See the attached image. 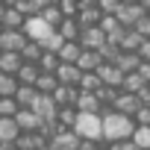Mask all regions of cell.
Listing matches in <instances>:
<instances>
[{"label": "cell", "instance_id": "cell-6", "mask_svg": "<svg viewBox=\"0 0 150 150\" xmlns=\"http://www.w3.org/2000/svg\"><path fill=\"white\" fill-rule=\"evenodd\" d=\"M15 121H18L21 132H33V129H41V127H44L41 115H38L33 106H21V109H18V115H15Z\"/></svg>", "mask_w": 150, "mask_h": 150}, {"label": "cell", "instance_id": "cell-55", "mask_svg": "<svg viewBox=\"0 0 150 150\" xmlns=\"http://www.w3.org/2000/svg\"><path fill=\"white\" fill-rule=\"evenodd\" d=\"M3 9H6V3H3V0H0V18H3Z\"/></svg>", "mask_w": 150, "mask_h": 150}, {"label": "cell", "instance_id": "cell-34", "mask_svg": "<svg viewBox=\"0 0 150 150\" xmlns=\"http://www.w3.org/2000/svg\"><path fill=\"white\" fill-rule=\"evenodd\" d=\"M41 53H44V47H41V41H27L24 44V50H21V56H24V62H38L41 59Z\"/></svg>", "mask_w": 150, "mask_h": 150}, {"label": "cell", "instance_id": "cell-49", "mask_svg": "<svg viewBox=\"0 0 150 150\" xmlns=\"http://www.w3.org/2000/svg\"><path fill=\"white\" fill-rule=\"evenodd\" d=\"M83 6H97V0H80V9Z\"/></svg>", "mask_w": 150, "mask_h": 150}, {"label": "cell", "instance_id": "cell-28", "mask_svg": "<svg viewBox=\"0 0 150 150\" xmlns=\"http://www.w3.org/2000/svg\"><path fill=\"white\" fill-rule=\"evenodd\" d=\"M94 94H97V100L103 103V109H112L115 100H118V94H121V88H115V86H100Z\"/></svg>", "mask_w": 150, "mask_h": 150}, {"label": "cell", "instance_id": "cell-13", "mask_svg": "<svg viewBox=\"0 0 150 150\" xmlns=\"http://www.w3.org/2000/svg\"><path fill=\"white\" fill-rule=\"evenodd\" d=\"M141 41H144V35H141L135 27H127V30L121 33V38H118V47H121V50H132V53H138Z\"/></svg>", "mask_w": 150, "mask_h": 150}, {"label": "cell", "instance_id": "cell-36", "mask_svg": "<svg viewBox=\"0 0 150 150\" xmlns=\"http://www.w3.org/2000/svg\"><path fill=\"white\" fill-rule=\"evenodd\" d=\"M65 41H68V38H65V35H62L59 30H53V33H50V35H47L44 41H41V47H44V50H53V53H59Z\"/></svg>", "mask_w": 150, "mask_h": 150}, {"label": "cell", "instance_id": "cell-26", "mask_svg": "<svg viewBox=\"0 0 150 150\" xmlns=\"http://www.w3.org/2000/svg\"><path fill=\"white\" fill-rule=\"evenodd\" d=\"M100 86H103V80H100V74H97V71H83V80L77 83L80 91H97Z\"/></svg>", "mask_w": 150, "mask_h": 150}, {"label": "cell", "instance_id": "cell-22", "mask_svg": "<svg viewBox=\"0 0 150 150\" xmlns=\"http://www.w3.org/2000/svg\"><path fill=\"white\" fill-rule=\"evenodd\" d=\"M115 62H118V68H121L124 74H129V71H138V65H141L144 59H141L138 53H132V50H121Z\"/></svg>", "mask_w": 150, "mask_h": 150}, {"label": "cell", "instance_id": "cell-15", "mask_svg": "<svg viewBox=\"0 0 150 150\" xmlns=\"http://www.w3.org/2000/svg\"><path fill=\"white\" fill-rule=\"evenodd\" d=\"M21 135V127L15 118H0V144H15V138Z\"/></svg>", "mask_w": 150, "mask_h": 150}, {"label": "cell", "instance_id": "cell-7", "mask_svg": "<svg viewBox=\"0 0 150 150\" xmlns=\"http://www.w3.org/2000/svg\"><path fill=\"white\" fill-rule=\"evenodd\" d=\"M77 41H80L86 50H100V44H106V41H109V35H106V33L100 30V24H97V27H86V30L80 33V38H77Z\"/></svg>", "mask_w": 150, "mask_h": 150}, {"label": "cell", "instance_id": "cell-9", "mask_svg": "<svg viewBox=\"0 0 150 150\" xmlns=\"http://www.w3.org/2000/svg\"><path fill=\"white\" fill-rule=\"evenodd\" d=\"M115 15H118V21H121L124 27H135V24L141 21V15H147V12H144L141 3H121Z\"/></svg>", "mask_w": 150, "mask_h": 150}, {"label": "cell", "instance_id": "cell-56", "mask_svg": "<svg viewBox=\"0 0 150 150\" xmlns=\"http://www.w3.org/2000/svg\"><path fill=\"white\" fill-rule=\"evenodd\" d=\"M0 33H3V24H0Z\"/></svg>", "mask_w": 150, "mask_h": 150}, {"label": "cell", "instance_id": "cell-18", "mask_svg": "<svg viewBox=\"0 0 150 150\" xmlns=\"http://www.w3.org/2000/svg\"><path fill=\"white\" fill-rule=\"evenodd\" d=\"M77 21H80L83 30H86V27H97V24L103 21V12H100V6H83V9L77 12Z\"/></svg>", "mask_w": 150, "mask_h": 150}, {"label": "cell", "instance_id": "cell-3", "mask_svg": "<svg viewBox=\"0 0 150 150\" xmlns=\"http://www.w3.org/2000/svg\"><path fill=\"white\" fill-rule=\"evenodd\" d=\"M77 144H80V132L68 127H59L47 138V150H77Z\"/></svg>", "mask_w": 150, "mask_h": 150}, {"label": "cell", "instance_id": "cell-10", "mask_svg": "<svg viewBox=\"0 0 150 150\" xmlns=\"http://www.w3.org/2000/svg\"><path fill=\"white\" fill-rule=\"evenodd\" d=\"M97 74H100L103 86H115V88H121V86H124V77H127V74L118 68V62H103V65L97 68Z\"/></svg>", "mask_w": 150, "mask_h": 150}, {"label": "cell", "instance_id": "cell-30", "mask_svg": "<svg viewBox=\"0 0 150 150\" xmlns=\"http://www.w3.org/2000/svg\"><path fill=\"white\" fill-rule=\"evenodd\" d=\"M80 53H83V44H80V41H65L62 50H59V59H62V62H77Z\"/></svg>", "mask_w": 150, "mask_h": 150}, {"label": "cell", "instance_id": "cell-24", "mask_svg": "<svg viewBox=\"0 0 150 150\" xmlns=\"http://www.w3.org/2000/svg\"><path fill=\"white\" fill-rule=\"evenodd\" d=\"M77 118H80L77 106H59L56 124H59V127H68V129H74V127H77Z\"/></svg>", "mask_w": 150, "mask_h": 150}, {"label": "cell", "instance_id": "cell-45", "mask_svg": "<svg viewBox=\"0 0 150 150\" xmlns=\"http://www.w3.org/2000/svg\"><path fill=\"white\" fill-rule=\"evenodd\" d=\"M115 150H141L135 141H132V135L129 138H121V141H115Z\"/></svg>", "mask_w": 150, "mask_h": 150}, {"label": "cell", "instance_id": "cell-19", "mask_svg": "<svg viewBox=\"0 0 150 150\" xmlns=\"http://www.w3.org/2000/svg\"><path fill=\"white\" fill-rule=\"evenodd\" d=\"M77 94H80L77 86H65V83H59V88L53 91V100H56L59 106H74V103H77Z\"/></svg>", "mask_w": 150, "mask_h": 150}, {"label": "cell", "instance_id": "cell-40", "mask_svg": "<svg viewBox=\"0 0 150 150\" xmlns=\"http://www.w3.org/2000/svg\"><path fill=\"white\" fill-rule=\"evenodd\" d=\"M132 121H135V124H150V103H141V106L135 109Z\"/></svg>", "mask_w": 150, "mask_h": 150}, {"label": "cell", "instance_id": "cell-4", "mask_svg": "<svg viewBox=\"0 0 150 150\" xmlns=\"http://www.w3.org/2000/svg\"><path fill=\"white\" fill-rule=\"evenodd\" d=\"M53 30H56V27H50L41 15H30L27 24H24V33H27V38H33V41H44Z\"/></svg>", "mask_w": 150, "mask_h": 150}, {"label": "cell", "instance_id": "cell-14", "mask_svg": "<svg viewBox=\"0 0 150 150\" xmlns=\"http://www.w3.org/2000/svg\"><path fill=\"white\" fill-rule=\"evenodd\" d=\"M141 106V100H138V94H132V91H124L121 88V94H118V100H115V106L112 109H118V112H124V115H135V109Z\"/></svg>", "mask_w": 150, "mask_h": 150}, {"label": "cell", "instance_id": "cell-17", "mask_svg": "<svg viewBox=\"0 0 150 150\" xmlns=\"http://www.w3.org/2000/svg\"><path fill=\"white\" fill-rule=\"evenodd\" d=\"M74 106H77V112H103V103L97 100L94 91H80Z\"/></svg>", "mask_w": 150, "mask_h": 150}, {"label": "cell", "instance_id": "cell-16", "mask_svg": "<svg viewBox=\"0 0 150 150\" xmlns=\"http://www.w3.org/2000/svg\"><path fill=\"white\" fill-rule=\"evenodd\" d=\"M24 65V56L15 50H0V71L3 74H18Z\"/></svg>", "mask_w": 150, "mask_h": 150}, {"label": "cell", "instance_id": "cell-29", "mask_svg": "<svg viewBox=\"0 0 150 150\" xmlns=\"http://www.w3.org/2000/svg\"><path fill=\"white\" fill-rule=\"evenodd\" d=\"M35 97H38V88L35 86H18V91H15V100L21 103V106H33L35 103Z\"/></svg>", "mask_w": 150, "mask_h": 150}, {"label": "cell", "instance_id": "cell-47", "mask_svg": "<svg viewBox=\"0 0 150 150\" xmlns=\"http://www.w3.org/2000/svg\"><path fill=\"white\" fill-rule=\"evenodd\" d=\"M138 74H141V77H144V80L150 83V59H144V62L138 65Z\"/></svg>", "mask_w": 150, "mask_h": 150}, {"label": "cell", "instance_id": "cell-50", "mask_svg": "<svg viewBox=\"0 0 150 150\" xmlns=\"http://www.w3.org/2000/svg\"><path fill=\"white\" fill-rule=\"evenodd\" d=\"M141 6H144V12L150 15V0H141Z\"/></svg>", "mask_w": 150, "mask_h": 150}, {"label": "cell", "instance_id": "cell-32", "mask_svg": "<svg viewBox=\"0 0 150 150\" xmlns=\"http://www.w3.org/2000/svg\"><path fill=\"white\" fill-rule=\"evenodd\" d=\"M132 141H135L141 150H150V124H135V129H132Z\"/></svg>", "mask_w": 150, "mask_h": 150}, {"label": "cell", "instance_id": "cell-38", "mask_svg": "<svg viewBox=\"0 0 150 150\" xmlns=\"http://www.w3.org/2000/svg\"><path fill=\"white\" fill-rule=\"evenodd\" d=\"M18 9L30 18V15H41V9H44V3L41 0H18Z\"/></svg>", "mask_w": 150, "mask_h": 150}, {"label": "cell", "instance_id": "cell-43", "mask_svg": "<svg viewBox=\"0 0 150 150\" xmlns=\"http://www.w3.org/2000/svg\"><path fill=\"white\" fill-rule=\"evenodd\" d=\"M100 147H103V141H94V138H83V135H80L77 150H100Z\"/></svg>", "mask_w": 150, "mask_h": 150}, {"label": "cell", "instance_id": "cell-35", "mask_svg": "<svg viewBox=\"0 0 150 150\" xmlns=\"http://www.w3.org/2000/svg\"><path fill=\"white\" fill-rule=\"evenodd\" d=\"M144 83H147V80L141 77L138 71H129L127 77H124V86H121V88H124V91H132V94H135V91H138V88H141Z\"/></svg>", "mask_w": 150, "mask_h": 150}, {"label": "cell", "instance_id": "cell-52", "mask_svg": "<svg viewBox=\"0 0 150 150\" xmlns=\"http://www.w3.org/2000/svg\"><path fill=\"white\" fill-rule=\"evenodd\" d=\"M3 3H6V6H18V0H3Z\"/></svg>", "mask_w": 150, "mask_h": 150}, {"label": "cell", "instance_id": "cell-23", "mask_svg": "<svg viewBox=\"0 0 150 150\" xmlns=\"http://www.w3.org/2000/svg\"><path fill=\"white\" fill-rule=\"evenodd\" d=\"M77 65H80L83 71H97V68L103 65V56H100L97 50H86V47H83V53H80Z\"/></svg>", "mask_w": 150, "mask_h": 150}, {"label": "cell", "instance_id": "cell-39", "mask_svg": "<svg viewBox=\"0 0 150 150\" xmlns=\"http://www.w3.org/2000/svg\"><path fill=\"white\" fill-rule=\"evenodd\" d=\"M97 53L103 56V62H115V59H118V53H121V47H118V44L109 38L106 44H100V50H97Z\"/></svg>", "mask_w": 150, "mask_h": 150}, {"label": "cell", "instance_id": "cell-37", "mask_svg": "<svg viewBox=\"0 0 150 150\" xmlns=\"http://www.w3.org/2000/svg\"><path fill=\"white\" fill-rule=\"evenodd\" d=\"M21 109V103L15 97H0V118H15Z\"/></svg>", "mask_w": 150, "mask_h": 150}, {"label": "cell", "instance_id": "cell-1", "mask_svg": "<svg viewBox=\"0 0 150 150\" xmlns=\"http://www.w3.org/2000/svg\"><path fill=\"white\" fill-rule=\"evenodd\" d=\"M132 129H135L132 115H124L118 109H103V141L106 144H115L121 138H129Z\"/></svg>", "mask_w": 150, "mask_h": 150}, {"label": "cell", "instance_id": "cell-31", "mask_svg": "<svg viewBox=\"0 0 150 150\" xmlns=\"http://www.w3.org/2000/svg\"><path fill=\"white\" fill-rule=\"evenodd\" d=\"M62 65V59H59V53H53V50H44L41 53V59H38V68L41 71H47V74H56V68Z\"/></svg>", "mask_w": 150, "mask_h": 150}, {"label": "cell", "instance_id": "cell-51", "mask_svg": "<svg viewBox=\"0 0 150 150\" xmlns=\"http://www.w3.org/2000/svg\"><path fill=\"white\" fill-rule=\"evenodd\" d=\"M41 3H44V6H53V3H59V0H41Z\"/></svg>", "mask_w": 150, "mask_h": 150}, {"label": "cell", "instance_id": "cell-11", "mask_svg": "<svg viewBox=\"0 0 150 150\" xmlns=\"http://www.w3.org/2000/svg\"><path fill=\"white\" fill-rule=\"evenodd\" d=\"M56 77H59V83H65V86H77V83L83 80V68H80L77 62H62V65L56 68Z\"/></svg>", "mask_w": 150, "mask_h": 150}, {"label": "cell", "instance_id": "cell-25", "mask_svg": "<svg viewBox=\"0 0 150 150\" xmlns=\"http://www.w3.org/2000/svg\"><path fill=\"white\" fill-rule=\"evenodd\" d=\"M35 88H38V94H53V91L59 88V77H56V74L41 71V77L35 80Z\"/></svg>", "mask_w": 150, "mask_h": 150}, {"label": "cell", "instance_id": "cell-8", "mask_svg": "<svg viewBox=\"0 0 150 150\" xmlns=\"http://www.w3.org/2000/svg\"><path fill=\"white\" fill-rule=\"evenodd\" d=\"M27 41H30V38H27L24 30H3V33H0V50H15V53H21Z\"/></svg>", "mask_w": 150, "mask_h": 150}, {"label": "cell", "instance_id": "cell-46", "mask_svg": "<svg viewBox=\"0 0 150 150\" xmlns=\"http://www.w3.org/2000/svg\"><path fill=\"white\" fill-rule=\"evenodd\" d=\"M135 94H138V100H141V103H150V83H144Z\"/></svg>", "mask_w": 150, "mask_h": 150}, {"label": "cell", "instance_id": "cell-12", "mask_svg": "<svg viewBox=\"0 0 150 150\" xmlns=\"http://www.w3.org/2000/svg\"><path fill=\"white\" fill-rule=\"evenodd\" d=\"M0 24H3V30H24L27 15H24L18 6H6V9H3V18H0Z\"/></svg>", "mask_w": 150, "mask_h": 150}, {"label": "cell", "instance_id": "cell-54", "mask_svg": "<svg viewBox=\"0 0 150 150\" xmlns=\"http://www.w3.org/2000/svg\"><path fill=\"white\" fill-rule=\"evenodd\" d=\"M100 150H115V144H103V147H100Z\"/></svg>", "mask_w": 150, "mask_h": 150}, {"label": "cell", "instance_id": "cell-33", "mask_svg": "<svg viewBox=\"0 0 150 150\" xmlns=\"http://www.w3.org/2000/svg\"><path fill=\"white\" fill-rule=\"evenodd\" d=\"M41 18H44V21H47L50 27H56V30H59V24H62L65 12L59 9V3H53V6H44V9H41Z\"/></svg>", "mask_w": 150, "mask_h": 150}, {"label": "cell", "instance_id": "cell-21", "mask_svg": "<svg viewBox=\"0 0 150 150\" xmlns=\"http://www.w3.org/2000/svg\"><path fill=\"white\" fill-rule=\"evenodd\" d=\"M15 77H18V83H24V86H35V80L41 77V68H38V62H24Z\"/></svg>", "mask_w": 150, "mask_h": 150}, {"label": "cell", "instance_id": "cell-44", "mask_svg": "<svg viewBox=\"0 0 150 150\" xmlns=\"http://www.w3.org/2000/svg\"><path fill=\"white\" fill-rule=\"evenodd\" d=\"M135 30H138L144 38H150V15H141V21L135 24Z\"/></svg>", "mask_w": 150, "mask_h": 150}, {"label": "cell", "instance_id": "cell-2", "mask_svg": "<svg viewBox=\"0 0 150 150\" xmlns=\"http://www.w3.org/2000/svg\"><path fill=\"white\" fill-rule=\"evenodd\" d=\"M77 129L83 138H94V141H103V112H80L77 118Z\"/></svg>", "mask_w": 150, "mask_h": 150}, {"label": "cell", "instance_id": "cell-48", "mask_svg": "<svg viewBox=\"0 0 150 150\" xmlns=\"http://www.w3.org/2000/svg\"><path fill=\"white\" fill-rule=\"evenodd\" d=\"M138 56H141V59H150V38H144V41H141V47H138Z\"/></svg>", "mask_w": 150, "mask_h": 150}, {"label": "cell", "instance_id": "cell-53", "mask_svg": "<svg viewBox=\"0 0 150 150\" xmlns=\"http://www.w3.org/2000/svg\"><path fill=\"white\" fill-rule=\"evenodd\" d=\"M0 150H15V144H9V147H6V144H0Z\"/></svg>", "mask_w": 150, "mask_h": 150}, {"label": "cell", "instance_id": "cell-42", "mask_svg": "<svg viewBox=\"0 0 150 150\" xmlns=\"http://www.w3.org/2000/svg\"><path fill=\"white\" fill-rule=\"evenodd\" d=\"M59 9L65 15H77L80 12V0H59Z\"/></svg>", "mask_w": 150, "mask_h": 150}, {"label": "cell", "instance_id": "cell-41", "mask_svg": "<svg viewBox=\"0 0 150 150\" xmlns=\"http://www.w3.org/2000/svg\"><path fill=\"white\" fill-rule=\"evenodd\" d=\"M121 3H124V0H97V6H100V12H103V15H115Z\"/></svg>", "mask_w": 150, "mask_h": 150}, {"label": "cell", "instance_id": "cell-5", "mask_svg": "<svg viewBox=\"0 0 150 150\" xmlns=\"http://www.w3.org/2000/svg\"><path fill=\"white\" fill-rule=\"evenodd\" d=\"M33 109L41 115V121H44V124H53V121H56V115H59V103L53 100V94H38V97H35V103H33Z\"/></svg>", "mask_w": 150, "mask_h": 150}, {"label": "cell", "instance_id": "cell-20", "mask_svg": "<svg viewBox=\"0 0 150 150\" xmlns=\"http://www.w3.org/2000/svg\"><path fill=\"white\" fill-rule=\"evenodd\" d=\"M59 33H62L68 41H77V38H80V33H83V27H80L77 15H65V18H62V24H59Z\"/></svg>", "mask_w": 150, "mask_h": 150}, {"label": "cell", "instance_id": "cell-27", "mask_svg": "<svg viewBox=\"0 0 150 150\" xmlns=\"http://www.w3.org/2000/svg\"><path fill=\"white\" fill-rule=\"evenodd\" d=\"M18 77L15 74H3L0 71V97H15V91H18Z\"/></svg>", "mask_w": 150, "mask_h": 150}]
</instances>
